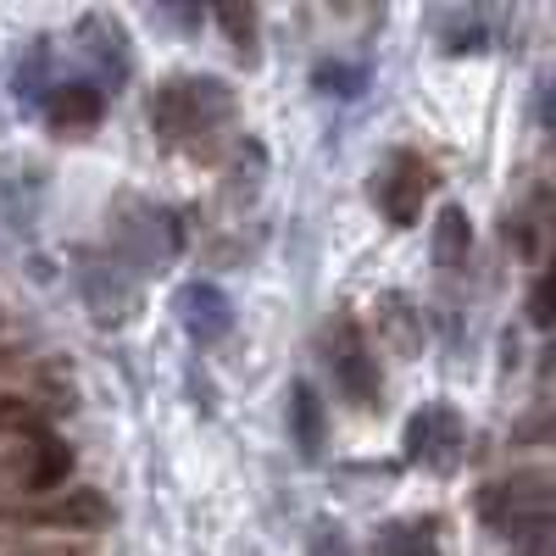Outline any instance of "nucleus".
Wrapping results in <instances>:
<instances>
[{
	"label": "nucleus",
	"mask_w": 556,
	"mask_h": 556,
	"mask_svg": "<svg viewBox=\"0 0 556 556\" xmlns=\"http://www.w3.org/2000/svg\"><path fill=\"white\" fill-rule=\"evenodd\" d=\"M235 123V89L223 78H201V73H184V78H167L151 101V128L162 146H178V151H201L212 146V134H223Z\"/></svg>",
	"instance_id": "f257e3e1"
},
{
	"label": "nucleus",
	"mask_w": 556,
	"mask_h": 556,
	"mask_svg": "<svg viewBox=\"0 0 556 556\" xmlns=\"http://www.w3.org/2000/svg\"><path fill=\"white\" fill-rule=\"evenodd\" d=\"M323 362L334 374V390L356 406V412H379L384 406V379H379V356L367 345L356 317H329L323 323Z\"/></svg>",
	"instance_id": "f03ea898"
},
{
	"label": "nucleus",
	"mask_w": 556,
	"mask_h": 556,
	"mask_svg": "<svg viewBox=\"0 0 556 556\" xmlns=\"http://www.w3.org/2000/svg\"><path fill=\"white\" fill-rule=\"evenodd\" d=\"M479 513L506 534V540H529V534H551V473L529 468L513 473L479 495Z\"/></svg>",
	"instance_id": "7ed1b4c3"
},
{
	"label": "nucleus",
	"mask_w": 556,
	"mask_h": 556,
	"mask_svg": "<svg viewBox=\"0 0 556 556\" xmlns=\"http://www.w3.org/2000/svg\"><path fill=\"white\" fill-rule=\"evenodd\" d=\"M434 162L429 156H417V151H390L379 167H374V201L379 212L395 223V228H412L417 217H424V201L434 195Z\"/></svg>",
	"instance_id": "20e7f679"
},
{
	"label": "nucleus",
	"mask_w": 556,
	"mask_h": 556,
	"mask_svg": "<svg viewBox=\"0 0 556 556\" xmlns=\"http://www.w3.org/2000/svg\"><path fill=\"white\" fill-rule=\"evenodd\" d=\"M462 445H468V434H462V417L451 406H424L406 424V456L424 462V468H434V473H456L462 468Z\"/></svg>",
	"instance_id": "39448f33"
},
{
	"label": "nucleus",
	"mask_w": 556,
	"mask_h": 556,
	"mask_svg": "<svg viewBox=\"0 0 556 556\" xmlns=\"http://www.w3.org/2000/svg\"><path fill=\"white\" fill-rule=\"evenodd\" d=\"M178 323L190 329V340L212 345V340H223L228 329H235V301H228L217 285H206V278H195V285L178 290Z\"/></svg>",
	"instance_id": "423d86ee"
},
{
	"label": "nucleus",
	"mask_w": 556,
	"mask_h": 556,
	"mask_svg": "<svg viewBox=\"0 0 556 556\" xmlns=\"http://www.w3.org/2000/svg\"><path fill=\"white\" fill-rule=\"evenodd\" d=\"M112 518V506L101 501V490H56L51 501H39L28 523L39 529H67V534H89V529H101Z\"/></svg>",
	"instance_id": "0eeeda50"
},
{
	"label": "nucleus",
	"mask_w": 556,
	"mask_h": 556,
	"mask_svg": "<svg viewBox=\"0 0 556 556\" xmlns=\"http://www.w3.org/2000/svg\"><path fill=\"white\" fill-rule=\"evenodd\" d=\"M101 112H106V101H101V89H96V84H56V89H51V101H45V117H51L56 134L96 128Z\"/></svg>",
	"instance_id": "6e6552de"
},
{
	"label": "nucleus",
	"mask_w": 556,
	"mask_h": 556,
	"mask_svg": "<svg viewBox=\"0 0 556 556\" xmlns=\"http://www.w3.org/2000/svg\"><path fill=\"white\" fill-rule=\"evenodd\" d=\"M374 556H440V523L434 518L384 523L379 540H374Z\"/></svg>",
	"instance_id": "1a4fd4ad"
},
{
	"label": "nucleus",
	"mask_w": 556,
	"mask_h": 556,
	"mask_svg": "<svg viewBox=\"0 0 556 556\" xmlns=\"http://www.w3.org/2000/svg\"><path fill=\"white\" fill-rule=\"evenodd\" d=\"M468 251H473L468 212H462V206H440V217H434V262H440V273H462V267H468Z\"/></svg>",
	"instance_id": "9d476101"
},
{
	"label": "nucleus",
	"mask_w": 556,
	"mask_h": 556,
	"mask_svg": "<svg viewBox=\"0 0 556 556\" xmlns=\"http://www.w3.org/2000/svg\"><path fill=\"white\" fill-rule=\"evenodd\" d=\"M290 429H295V445L306 462L323 456V434H329V424H323V401L312 384H290Z\"/></svg>",
	"instance_id": "9b49d317"
},
{
	"label": "nucleus",
	"mask_w": 556,
	"mask_h": 556,
	"mask_svg": "<svg viewBox=\"0 0 556 556\" xmlns=\"http://www.w3.org/2000/svg\"><path fill=\"white\" fill-rule=\"evenodd\" d=\"M67 473H73V451L62 440H51V434H39L34 440V462L23 468V484L39 490V495H56V484H67Z\"/></svg>",
	"instance_id": "f8f14e48"
},
{
	"label": "nucleus",
	"mask_w": 556,
	"mask_h": 556,
	"mask_svg": "<svg viewBox=\"0 0 556 556\" xmlns=\"http://www.w3.org/2000/svg\"><path fill=\"white\" fill-rule=\"evenodd\" d=\"M217 23L228 28V39H235V51H240L245 62H256V12L228 7V12H217Z\"/></svg>",
	"instance_id": "ddd939ff"
},
{
	"label": "nucleus",
	"mask_w": 556,
	"mask_h": 556,
	"mask_svg": "<svg viewBox=\"0 0 556 556\" xmlns=\"http://www.w3.org/2000/svg\"><path fill=\"white\" fill-rule=\"evenodd\" d=\"M312 556H345L340 534H317V540H312Z\"/></svg>",
	"instance_id": "4468645a"
}]
</instances>
